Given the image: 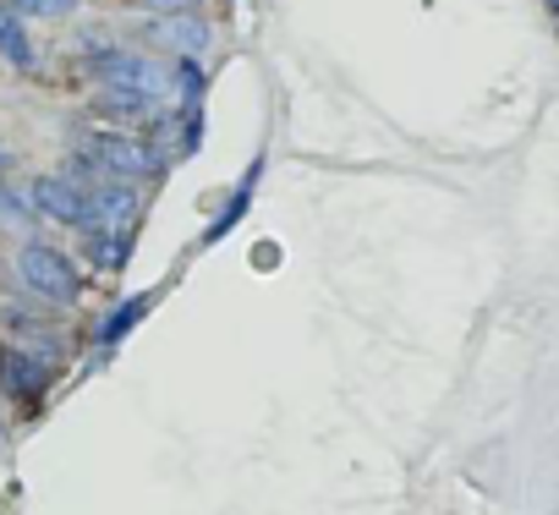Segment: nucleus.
<instances>
[{
	"label": "nucleus",
	"instance_id": "1",
	"mask_svg": "<svg viewBox=\"0 0 559 515\" xmlns=\"http://www.w3.org/2000/svg\"><path fill=\"white\" fill-rule=\"evenodd\" d=\"M99 77L110 83V94H132V99H148V105L170 94V72L148 56H132V50H105Z\"/></svg>",
	"mask_w": 559,
	"mask_h": 515
},
{
	"label": "nucleus",
	"instance_id": "2",
	"mask_svg": "<svg viewBox=\"0 0 559 515\" xmlns=\"http://www.w3.org/2000/svg\"><path fill=\"white\" fill-rule=\"evenodd\" d=\"M17 275H23L45 302H78V270H72V258L56 252V247L28 241V247L17 252Z\"/></svg>",
	"mask_w": 559,
	"mask_h": 515
},
{
	"label": "nucleus",
	"instance_id": "3",
	"mask_svg": "<svg viewBox=\"0 0 559 515\" xmlns=\"http://www.w3.org/2000/svg\"><path fill=\"white\" fill-rule=\"evenodd\" d=\"M88 159H94L105 176H116V181L154 170V154H148L138 137H121V132H94V137H88Z\"/></svg>",
	"mask_w": 559,
	"mask_h": 515
},
{
	"label": "nucleus",
	"instance_id": "4",
	"mask_svg": "<svg viewBox=\"0 0 559 515\" xmlns=\"http://www.w3.org/2000/svg\"><path fill=\"white\" fill-rule=\"evenodd\" d=\"M34 208H39L45 219H61V225H88V197H83V187L67 181V176H39V181H34Z\"/></svg>",
	"mask_w": 559,
	"mask_h": 515
},
{
	"label": "nucleus",
	"instance_id": "5",
	"mask_svg": "<svg viewBox=\"0 0 559 515\" xmlns=\"http://www.w3.org/2000/svg\"><path fill=\"white\" fill-rule=\"evenodd\" d=\"M88 225H127L132 214H138V192L132 187H121L116 176H88Z\"/></svg>",
	"mask_w": 559,
	"mask_h": 515
},
{
	"label": "nucleus",
	"instance_id": "6",
	"mask_svg": "<svg viewBox=\"0 0 559 515\" xmlns=\"http://www.w3.org/2000/svg\"><path fill=\"white\" fill-rule=\"evenodd\" d=\"M148 39H159V45H170V50H187V56H198V50H209V28L198 23V17H159L154 28H148Z\"/></svg>",
	"mask_w": 559,
	"mask_h": 515
},
{
	"label": "nucleus",
	"instance_id": "7",
	"mask_svg": "<svg viewBox=\"0 0 559 515\" xmlns=\"http://www.w3.org/2000/svg\"><path fill=\"white\" fill-rule=\"evenodd\" d=\"M0 379H7V390H12V395H39L50 373H45V362H34L28 351H17V346H12L7 357H0Z\"/></svg>",
	"mask_w": 559,
	"mask_h": 515
},
{
	"label": "nucleus",
	"instance_id": "8",
	"mask_svg": "<svg viewBox=\"0 0 559 515\" xmlns=\"http://www.w3.org/2000/svg\"><path fill=\"white\" fill-rule=\"evenodd\" d=\"M0 56L12 67H34V39L23 34V17L12 7H0Z\"/></svg>",
	"mask_w": 559,
	"mask_h": 515
},
{
	"label": "nucleus",
	"instance_id": "9",
	"mask_svg": "<svg viewBox=\"0 0 559 515\" xmlns=\"http://www.w3.org/2000/svg\"><path fill=\"white\" fill-rule=\"evenodd\" d=\"M252 187H258V165H252V176H247V181H241V187L230 192V203H225V214H219V219L209 225V241H219V236H225V230H230V225L241 219V208H247V197H252Z\"/></svg>",
	"mask_w": 559,
	"mask_h": 515
},
{
	"label": "nucleus",
	"instance_id": "10",
	"mask_svg": "<svg viewBox=\"0 0 559 515\" xmlns=\"http://www.w3.org/2000/svg\"><path fill=\"white\" fill-rule=\"evenodd\" d=\"M78 7V0H12L17 17H67Z\"/></svg>",
	"mask_w": 559,
	"mask_h": 515
},
{
	"label": "nucleus",
	"instance_id": "11",
	"mask_svg": "<svg viewBox=\"0 0 559 515\" xmlns=\"http://www.w3.org/2000/svg\"><path fill=\"white\" fill-rule=\"evenodd\" d=\"M143 313H148V302H143V297H138V302H127V308H121V313L105 324V346H116V340H121V335H127V330H132Z\"/></svg>",
	"mask_w": 559,
	"mask_h": 515
},
{
	"label": "nucleus",
	"instance_id": "12",
	"mask_svg": "<svg viewBox=\"0 0 559 515\" xmlns=\"http://www.w3.org/2000/svg\"><path fill=\"white\" fill-rule=\"evenodd\" d=\"M132 7H148V12H159V17H176V12H192L198 0H132Z\"/></svg>",
	"mask_w": 559,
	"mask_h": 515
}]
</instances>
